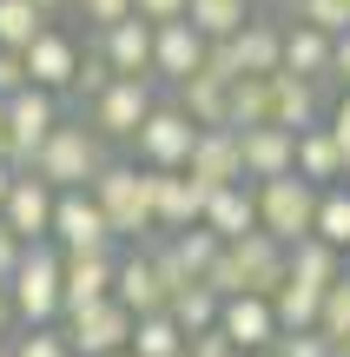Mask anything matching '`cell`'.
I'll list each match as a JSON object with an SVG mask.
<instances>
[{
    "instance_id": "obj_1",
    "label": "cell",
    "mask_w": 350,
    "mask_h": 357,
    "mask_svg": "<svg viewBox=\"0 0 350 357\" xmlns=\"http://www.w3.org/2000/svg\"><path fill=\"white\" fill-rule=\"evenodd\" d=\"M93 199H100V212H106V225H113V238H132V245H145L159 231V218H152V166H126V159H106L100 178H93Z\"/></svg>"
},
{
    "instance_id": "obj_2",
    "label": "cell",
    "mask_w": 350,
    "mask_h": 357,
    "mask_svg": "<svg viewBox=\"0 0 350 357\" xmlns=\"http://www.w3.org/2000/svg\"><path fill=\"white\" fill-rule=\"evenodd\" d=\"M106 166V139L86 126V119H60V126L47 132V146L33 153V178H47L53 192H79V185H93Z\"/></svg>"
},
{
    "instance_id": "obj_3",
    "label": "cell",
    "mask_w": 350,
    "mask_h": 357,
    "mask_svg": "<svg viewBox=\"0 0 350 357\" xmlns=\"http://www.w3.org/2000/svg\"><path fill=\"white\" fill-rule=\"evenodd\" d=\"M251 192H258V231H271L285 252L298 238H311L317 192L324 185H311V178H298V172H278V178H251Z\"/></svg>"
},
{
    "instance_id": "obj_4",
    "label": "cell",
    "mask_w": 350,
    "mask_h": 357,
    "mask_svg": "<svg viewBox=\"0 0 350 357\" xmlns=\"http://www.w3.org/2000/svg\"><path fill=\"white\" fill-rule=\"evenodd\" d=\"M7 298L20 324H60V245H26L7 278Z\"/></svg>"
},
{
    "instance_id": "obj_5",
    "label": "cell",
    "mask_w": 350,
    "mask_h": 357,
    "mask_svg": "<svg viewBox=\"0 0 350 357\" xmlns=\"http://www.w3.org/2000/svg\"><path fill=\"white\" fill-rule=\"evenodd\" d=\"M66 344H73V357H113L132 344V311L119 305V298H100V305H79L60 318Z\"/></svg>"
},
{
    "instance_id": "obj_6",
    "label": "cell",
    "mask_w": 350,
    "mask_h": 357,
    "mask_svg": "<svg viewBox=\"0 0 350 357\" xmlns=\"http://www.w3.org/2000/svg\"><path fill=\"white\" fill-rule=\"evenodd\" d=\"M139 159L145 166H159V172H185V159H192V146H198V126H192V113H185L179 100H159L152 106V119L139 126Z\"/></svg>"
},
{
    "instance_id": "obj_7",
    "label": "cell",
    "mask_w": 350,
    "mask_h": 357,
    "mask_svg": "<svg viewBox=\"0 0 350 357\" xmlns=\"http://www.w3.org/2000/svg\"><path fill=\"white\" fill-rule=\"evenodd\" d=\"M47 245H60V252H113L119 238H113V225H106L100 199L79 185V192H60V199H53V231H47Z\"/></svg>"
},
{
    "instance_id": "obj_8",
    "label": "cell",
    "mask_w": 350,
    "mask_h": 357,
    "mask_svg": "<svg viewBox=\"0 0 350 357\" xmlns=\"http://www.w3.org/2000/svg\"><path fill=\"white\" fill-rule=\"evenodd\" d=\"M60 126V93H47V86H20L7 100V146H13V166H33V153L47 146V132Z\"/></svg>"
},
{
    "instance_id": "obj_9",
    "label": "cell",
    "mask_w": 350,
    "mask_h": 357,
    "mask_svg": "<svg viewBox=\"0 0 350 357\" xmlns=\"http://www.w3.org/2000/svg\"><path fill=\"white\" fill-rule=\"evenodd\" d=\"M152 79H113V86L93 100V119L86 126L100 132V139H139V126L152 119Z\"/></svg>"
},
{
    "instance_id": "obj_10",
    "label": "cell",
    "mask_w": 350,
    "mask_h": 357,
    "mask_svg": "<svg viewBox=\"0 0 350 357\" xmlns=\"http://www.w3.org/2000/svg\"><path fill=\"white\" fill-rule=\"evenodd\" d=\"M212 192H218V185H205V178H192V172H159L152 166V218H159V231L198 225Z\"/></svg>"
},
{
    "instance_id": "obj_11",
    "label": "cell",
    "mask_w": 350,
    "mask_h": 357,
    "mask_svg": "<svg viewBox=\"0 0 350 357\" xmlns=\"http://www.w3.org/2000/svg\"><path fill=\"white\" fill-rule=\"evenodd\" d=\"M113 271H119L113 252H60V318L113 298Z\"/></svg>"
},
{
    "instance_id": "obj_12",
    "label": "cell",
    "mask_w": 350,
    "mask_h": 357,
    "mask_svg": "<svg viewBox=\"0 0 350 357\" xmlns=\"http://www.w3.org/2000/svg\"><path fill=\"white\" fill-rule=\"evenodd\" d=\"M225 258H232V271H238V291L271 298L278 284H285V245H278L271 231H245V238H232Z\"/></svg>"
},
{
    "instance_id": "obj_13",
    "label": "cell",
    "mask_w": 350,
    "mask_h": 357,
    "mask_svg": "<svg viewBox=\"0 0 350 357\" xmlns=\"http://www.w3.org/2000/svg\"><path fill=\"white\" fill-rule=\"evenodd\" d=\"M53 199H60V192H53L47 178L20 172V178H13V192H7V205H0L7 231H13L20 245H47V231H53Z\"/></svg>"
},
{
    "instance_id": "obj_14",
    "label": "cell",
    "mask_w": 350,
    "mask_h": 357,
    "mask_svg": "<svg viewBox=\"0 0 350 357\" xmlns=\"http://www.w3.org/2000/svg\"><path fill=\"white\" fill-rule=\"evenodd\" d=\"M205 47H212V40L198 33L192 20H166V26H152V73L166 79V86H185V79L205 66Z\"/></svg>"
},
{
    "instance_id": "obj_15",
    "label": "cell",
    "mask_w": 350,
    "mask_h": 357,
    "mask_svg": "<svg viewBox=\"0 0 350 357\" xmlns=\"http://www.w3.org/2000/svg\"><path fill=\"white\" fill-rule=\"evenodd\" d=\"M218 331L232 337L238 351H271L278 344V311H271V298H258V291H238V298H218Z\"/></svg>"
},
{
    "instance_id": "obj_16",
    "label": "cell",
    "mask_w": 350,
    "mask_h": 357,
    "mask_svg": "<svg viewBox=\"0 0 350 357\" xmlns=\"http://www.w3.org/2000/svg\"><path fill=\"white\" fill-rule=\"evenodd\" d=\"M100 60L113 66L119 79H152V20H119V26H100Z\"/></svg>"
},
{
    "instance_id": "obj_17",
    "label": "cell",
    "mask_w": 350,
    "mask_h": 357,
    "mask_svg": "<svg viewBox=\"0 0 350 357\" xmlns=\"http://www.w3.org/2000/svg\"><path fill=\"white\" fill-rule=\"evenodd\" d=\"M324 119V79H304V73H271V126L285 132H304Z\"/></svg>"
},
{
    "instance_id": "obj_18",
    "label": "cell",
    "mask_w": 350,
    "mask_h": 357,
    "mask_svg": "<svg viewBox=\"0 0 350 357\" xmlns=\"http://www.w3.org/2000/svg\"><path fill=\"white\" fill-rule=\"evenodd\" d=\"M185 172L205 185H238L245 178V153H238V126H198V146L185 159Z\"/></svg>"
},
{
    "instance_id": "obj_19",
    "label": "cell",
    "mask_w": 350,
    "mask_h": 357,
    "mask_svg": "<svg viewBox=\"0 0 350 357\" xmlns=\"http://www.w3.org/2000/svg\"><path fill=\"white\" fill-rule=\"evenodd\" d=\"M113 298L132 311V318H152V311H166L172 305V291L159 284V271H152V252H126L119 258V271H113Z\"/></svg>"
},
{
    "instance_id": "obj_20",
    "label": "cell",
    "mask_w": 350,
    "mask_h": 357,
    "mask_svg": "<svg viewBox=\"0 0 350 357\" xmlns=\"http://www.w3.org/2000/svg\"><path fill=\"white\" fill-rule=\"evenodd\" d=\"M238 153H245V178L298 172V132H285V126H238Z\"/></svg>"
},
{
    "instance_id": "obj_21",
    "label": "cell",
    "mask_w": 350,
    "mask_h": 357,
    "mask_svg": "<svg viewBox=\"0 0 350 357\" xmlns=\"http://www.w3.org/2000/svg\"><path fill=\"white\" fill-rule=\"evenodd\" d=\"M79 60H86V53H79L73 33H60V26H47V33L26 47V73H33V86H47V93H73Z\"/></svg>"
},
{
    "instance_id": "obj_22",
    "label": "cell",
    "mask_w": 350,
    "mask_h": 357,
    "mask_svg": "<svg viewBox=\"0 0 350 357\" xmlns=\"http://www.w3.org/2000/svg\"><path fill=\"white\" fill-rule=\"evenodd\" d=\"M205 231H218L225 245L245 238V231H258V192H251V178H238V185H218L205 199V218H198Z\"/></svg>"
},
{
    "instance_id": "obj_23",
    "label": "cell",
    "mask_w": 350,
    "mask_h": 357,
    "mask_svg": "<svg viewBox=\"0 0 350 357\" xmlns=\"http://www.w3.org/2000/svg\"><path fill=\"white\" fill-rule=\"evenodd\" d=\"M298 178H311V185H337V178H350V159H344V146L331 139L324 119L298 132Z\"/></svg>"
},
{
    "instance_id": "obj_24",
    "label": "cell",
    "mask_w": 350,
    "mask_h": 357,
    "mask_svg": "<svg viewBox=\"0 0 350 357\" xmlns=\"http://www.w3.org/2000/svg\"><path fill=\"white\" fill-rule=\"evenodd\" d=\"M232 53H238L245 73H278V66H285V26L264 20V13H251V20L232 33Z\"/></svg>"
},
{
    "instance_id": "obj_25",
    "label": "cell",
    "mask_w": 350,
    "mask_h": 357,
    "mask_svg": "<svg viewBox=\"0 0 350 357\" xmlns=\"http://www.w3.org/2000/svg\"><path fill=\"white\" fill-rule=\"evenodd\" d=\"M172 93H179V106L192 113V126H232V79L198 66V73L185 79V86H172Z\"/></svg>"
},
{
    "instance_id": "obj_26",
    "label": "cell",
    "mask_w": 350,
    "mask_h": 357,
    "mask_svg": "<svg viewBox=\"0 0 350 357\" xmlns=\"http://www.w3.org/2000/svg\"><path fill=\"white\" fill-rule=\"evenodd\" d=\"M285 73H304V79H331V33L291 20L285 26Z\"/></svg>"
},
{
    "instance_id": "obj_27",
    "label": "cell",
    "mask_w": 350,
    "mask_h": 357,
    "mask_svg": "<svg viewBox=\"0 0 350 357\" xmlns=\"http://www.w3.org/2000/svg\"><path fill=\"white\" fill-rule=\"evenodd\" d=\"M285 278H298V284H317L324 291L331 278H344V252H331L324 238H298L285 252Z\"/></svg>"
},
{
    "instance_id": "obj_28",
    "label": "cell",
    "mask_w": 350,
    "mask_h": 357,
    "mask_svg": "<svg viewBox=\"0 0 350 357\" xmlns=\"http://www.w3.org/2000/svg\"><path fill=\"white\" fill-rule=\"evenodd\" d=\"M132 357H185V331L172 324V311H152V318H132Z\"/></svg>"
},
{
    "instance_id": "obj_29",
    "label": "cell",
    "mask_w": 350,
    "mask_h": 357,
    "mask_svg": "<svg viewBox=\"0 0 350 357\" xmlns=\"http://www.w3.org/2000/svg\"><path fill=\"white\" fill-rule=\"evenodd\" d=\"M47 26H53V13H40L33 0H0V47L7 53H26Z\"/></svg>"
},
{
    "instance_id": "obj_30",
    "label": "cell",
    "mask_w": 350,
    "mask_h": 357,
    "mask_svg": "<svg viewBox=\"0 0 350 357\" xmlns=\"http://www.w3.org/2000/svg\"><path fill=\"white\" fill-rule=\"evenodd\" d=\"M317 284H298V278H285L271 291V311H278V331H317Z\"/></svg>"
},
{
    "instance_id": "obj_31",
    "label": "cell",
    "mask_w": 350,
    "mask_h": 357,
    "mask_svg": "<svg viewBox=\"0 0 350 357\" xmlns=\"http://www.w3.org/2000/svg\"><path fill=\"white\" fill-rule=\"evenodd\" d=\"M311 238H324L331 252H350V185H324V192H317Z\"/></svg>"
},
{
    "instance_id": "obj_32",
    "label": "cell",
    "mask_w": 350,
    "mask_h": 357,
    "mask_svg": "<svg viewBox=\"0 0 350 357\" xmlns=\"http://www.w3.org/2000/svg\"><path fill=\"white\" fill-rule=\"evenodd\" d=\"M185 20H192L205 40H232L238 26L251 20V0H192V7H185Z\"/></svg>"
},
{
    "instance_id": "obj_33",
    "label": "cell",
    "mask_w": 350,
    "mask_h": 357,
    "mask_svg": "<svg viewBox=\"0 0 350 357\" xmlns=\"http://www.w3.org/2000/svg\"><path fill=\"white\" fill-rule=\"evenodd\" d=\"M232 126H271V73L232 79Z\"/></svg>"
},
{
    "instance_id": "obj_34",
    "label": "cell",
    "mask_w": 350,
    "mask_h": 357,
    "mask_svg": "<svg viewBox=\"0 0 350 357\" xmlns=\"http://www.w3.org/2000/svg\"><path fill=\"white\" fill-rule=\"evenodd\" d=\"M172 324H179L185 337H198V331H212L218 324V291H205V284H185V291H172Z\"/></svg>"
},
{
    "instance_id": "obj_35",
    "label": "cell",
    "mask_w": 350,
    "mask_h": 357,
    "mask_svg": "<svg viewBox=\"0 0 350 357\" xmlns=\"http://www.w3.org/2000/svg\"><path fill=\"white\" fill-rule=\"evenodd\" d=\"M166 238H172V252H179V265L192 271V278H205V271H212V258L225 252V238H218V231H205V225H185V231H166Z\"/></svg>"
},
{
    "instance_id": "obj_36",
    "label": "cell",
    "mask_w": 350,
    "mask_h": 357,
    "mask_svg": "<svg viewBox=\"0 0 350 357\" xmlns=\"http://www.w3.org/2000/svg\"><path fill=\"white\" fill-rule=\"evenodd\" d=\"M317 331H324L331 344H344V337H350V271L324 284V298H317Z\"/></svg>"
},
{
    "instance_id": "obj_37",
    "label": "cell",
    "mask_w": 350,
    "mask_h": 357,
    "mask_svg": "<svg viewBox=\"0 0 350 357\" xmlns=\"http://www.w3.org/2000/svg\"><path fill=\"white\" fill-rule=\"evenodd\" d=\"M291 13H298L304 26H317V33H350V0H291Z\"/></svg>"
},
{
    "instance_id": "obj_38",
    "label": "cell",
    "mask_w": 350,
    "mask_h": 357,
    "mask_svg": "<svg viewBox=\"0 0 350 357\" xmlns=\"http://www.w3.org/2000/svg\"><path fill=\"white\" fill-rule=\"evenodd\" d=\"M7 357H73V344L60 324H26V337H13Z\"/></svg>"
},
{
    "instance_id": "obj_39",
    "label": "cell",
    "mask_w": 350,
    "mask_h": 357,
    "mask_svg": "<svg viewBox=\"0 0 350 357\" xmlns=\"http://www.w3.org/2000/svg\"><path fill=\"white\" fill-rule=\"evenodd\" d=\"M278 357H337V344H331L324 331H278Z\"/></svg>"
},
{
    "instance_id": "obj_40",
    "label": "cell",
    "mask_w": 350,
    "mask_h": 357,
    "mask_svg": "<svg viewBox=\"0 0 350 357\" xmlns=\"http://www.w3.org/2000/svg\"><path fill=\"white\" fill-rule=\"evenodd\" d=\"M113 79H119V73L100 60V53H93V60H79V73H73V93H79V100H100V93L113 86Z\"/></svg>"
},
{
    "instance_id": "obj_41",
    "label": "cell",
    "mask_w": 350,
    "mask_h": 357,
    "mask_svg": "<svg viewBox=\"0 0 350 357\" xmlns=\"http://www.w3.org/2000/svg\"><path fill=\"white\" fill-rule=\"evenodd\" d=\"M79 7V20H93V26H119V20H132V0H73Z\"/></svg>"
},
{
    "instance_id": "obj_42",
    "label": "cell",
    "mask_w": 350,
    "mask_h": 357,
    "mask_svg": "<svg viewBox=\"0 0 350 357\" xmlns=\"http://www.w3.org/2000/svg\"><path fill=\"white\" fill-rule=\"evenodd\" d=\"M185 357H245L232 344V337L218 331V324H212V331H198V337H185Z\"/></svg>"
},
{
    "instance_id": "obj_43",
    "label": "cell",
    "mask_w": 350,
    "mask_h": 357,
    "mask_svg": "<svg viewBox=\"0 0 350 357\" xmlns=\"http://www.w3.org/2000/svg\"><path fill=\"white\" fill-rule=\"evenodd\" d=\"M20 86H33V73H26V53H7V47H0V100H13Z\"/></svg>"
},
{
    "instance_id": "obj_44",
    "label": "cell",
    "mask_w": 350,
    "mask_h": 357,
    "mask_svg": "<svg viewBox=\"0 0 350 357\" xmlns=\"http://www.w3.org/2000/svg\"><path fill=\"white\" fill-rule=\"evenodd\" d=\"M185 7H192V0H132V13H139V20H152V26L185 20Z\"/></svg>"
},
{
    "instance_id": "obj_45",
    "label": "cell",
    "mask_w": 350,
    "mask_h": 357,
    "mask_svg": "<svg viewBox=\"0 0 350 357\" xmlns=\"http://www.w3.org/2000/svg\"><path fill=\"white\" fill-rule=\"evenodd\" d=\"M324 126H331V139L344 146V159H350V86H344V100L337 106H324Z\"/></svg>"
},
{
    "instance_id": "obj_46",
    "label": "cell",
    "mask_w": 350,
    "mask_h": 357,
    "mask_svg": "<svg viewBox=\"0 0 350 357\" xmlns=\"http://www.w3.org/2000/svg\"><path fill=\"white\" fill-rule=\"evenodd\" d=\"M20 252H26V245L13 238V231H7V218H0V284L13 278V265H20Z\"/></svg>"
},
{
    "instance_id": "obj_47",
    "label": "cell",
    "mask_w": 350,
    "mask_h": 357,
    "mask_svg": "<svg viewBox=\"0 0 350 357\" xmlns=\"http://www.w3.org/2000/svg\"><path fill=\"white\" fill-rule=\"evenodd\" d=\"M331 79H337V86H350V33L331 40Z\"/></svg>"
},
{
    "instance_id": "obj_48",
    "label": "cell",
    "mask_w": 350,
    "mask_h": 357,
    "mask_svg": "<svg viewBox=\"0 0 350 357\" xmlns=\"http://www.w3.org/2000/svg\"><path fill=\"white\" fill-rule=\"evenodd\" d=\"M13 324H20V318H13V298H7V284H0V344H7Z\"/></svg>"
},
{
    "instance_id": "obj_49",
    "label": "cell",
    "mask_w": 350,
    "mask_h": 357,
    "mask_svg": "<svg viewBox=\"0 0 350 357\" xmlns=\"http://www.w3.org/2000/svg\"><path fill=\"white\" fill-rule=\"evenodd\" d=\"M13 178H20V166H7V159H0V205H7V192H13Z\"/></svg>"
},
{
    "instance_id": "obj_50",
    "label": "cell",
    "mask_w": 350,
    "mask_h": 357,
    "mask_svg": "<svg viewBox=\"0 0 350 357\" xmlns=\"http://www.w3.org/2000/svg\"><path fill=\"white\" fill-rule=\"evenodd\" d=\"M0 159L13 166V146H7V100H0Z\"/></svg>"
},
{
    "instance_id": "obj_51",
    "label": "cell",
    "mask_w": 350,
    "mask_h": 357,
    "mask_svg": "<svg viewBox=\"0 0 350 357\" xmlns=\"http://www.w3.org/2000/svg\"><path fill=\"white\" fill-rule=\"evenodd\" d=\"M33 7H40V13H60V7H73V0H33Z\"/></svg>"
},
{
    "instance_id": "obj_52",
    "label": "cell",
    "mask_w": 350,
    "mask_h": 357,
    "mask_svg": "<svg viewBox=\"0 0 350 357\" xmlns=\"http://www.w3.org/2000/svg\"><path fill=\"white\" fill-rule=\"evenodd\" d=\"M337 357H350V337H344V344H337Z\"/></svg>"
},
{
    "instance_id": "obj_53",
    "label": "cell",
    "mask_w": 350,
    "mask_h": 357,
    "mask_svg": "<svg viewBox=\"0 0 350 357\" xmlns=\"http://www.w3.org/2000/svg\"><path fill=\"white\" fill-rule=\"evenodd\" d=\"M264 7H291V0H264Z\"/></svg>"
},
{
    "instance_id": "obj_54",
    "label": "cell",
    "mask_w": 350,
    "mask_h": 357,
    "mask_svg": "<svg viewBox=\"0 0 350 357\" xmlns=\"http://www.w3.org/2000/svg\"><path fill=\"white\" fill-rule=\"evenodd\" d=\"M251 357H278V351H251Z\"/></svg>"
},
{
    "instance_id": "obj_55",
    "label": "cell",
    "mask_w": 350,
    "mask_h": 357,
    "mask_svg": "<svg viewBox=\"0 0 350 357\" xmlns=\"http://www.w3.org/2000/svg\"><path fill=\"white\" fill-rule=\"evenodd\" d=\"M113 357H132V351H113Z\"/></svg>"
},
{
    "instance_id": "obj_56",
    "label": "cell",
    "mask_w": 350,
    "mask_h": 357,
    "mask_svg": "<svg viewBox=\"0 0 350 357\" xmlns=\"http://www.w3.org/2000/svg\"><path fill=\"white\" fill-rule=\"evenodd\" d=\"M0 357H7V344H0Z\"/></svg>"
}]
</instances>
